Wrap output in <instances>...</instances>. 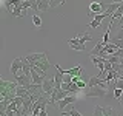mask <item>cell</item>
<instances>
[{
	"label": "cell",
	"mask_w": 123,
	"mask_h": 116,
	"mask_svg": "<svg viewBox=\"0 0 123 116\" xmlns=\"http://www.w3.org/2000/svg\"><path fill=\"white\" fill-rule=\"evenodd\" d=\"M92 36L89 33H82V34H77L74 39H69L68 42H72V44H80V45H85V42L91 40Z\"/></svg>",
	"instance_id": "8992f818"
},
{
	"label": "cell",
	"mask_w": 123,
	"mask_h": 116,
	"mask_svg": "<svg viewBox=\"0 0 123 116\" xmlns=\"http://www.w3.org/2000/svg\"><path fill=\"white\" fill-rule=\"evenodd\" d=\"M54 88H55V82H54V77H46L43 85H42V90H43V94H52Z\"/></svg>",
	"instance_id": "277c9868"
},
{
	"label": "cell",
	"mask_w": 123,
	"mask_h": 116,
	"mask_svg": "<svg viewBox=\"0 0 123 116\" xmlns=\"http://www.w3.org/2000/svg\"><path fill=\"white\" fill-rule=\"evenodd\" d=\"M68 115H69V116H83L82 113H79L75 108H71V110H68Z\"/></svg>",
	"instance_id": "d4e9b609"
},
{
	"label": "cell",
	"mask_w": 123,
	"mask_h": 116,
	"mask_svg": "<svg viewBox=\"0 0 123 116\" xmlns=\"http://www.w3.org/2000/svg\"><path fill=\"white\" fill-rule=\"evenodd\" d=\"M17 87H18L17 82H8L5 79H0V96H2V99H8L12 102L17 98V94H15Z\"/></svg>",
	"instance_id": "6da1fadb"
},
{
	"label": "cell",
	"mask_w": 123,
	"mask_h": 116,
	"mask_svg": "<svg viewBox=\"0 0 123 116\" xmlns=\"http://www.w3.org/2000/svg\"><path fill=\"white\" fill-rule=\"evenodd\" d=\"M38 116H48V113H46V108H43V110L40 111V115H38Z\"/></svg>",
	"instance_id": "83f0119b"
},
{
	"label": "cell",
	"mask_w": 123,
	"mask_h": 116,
	"mask_svg": "<svg viewBox=\"0 0 123 116\" xmlns=\"http://www.w3.org/2000/svg\"><path fill=\"white\" fill-rule=\"evenodd\" d=\"M18 70H23V57H15L11 64V74L18 76Z\"/></svg>",
	"instance_id": "5b68a950"
},
{
	"label": "cell",
	"mask_w": 123,
	"mask_h": 116,
	"mask_svg": "<svg viewBox=\"0 0 123 116\" xmlns=\"http://www.w3.org/2000/svg\"><path fill=\"white\" fill-rule=\"evenodd\" d=\"M32 68H36V70H40V71H43V73H46L49 68H51V64H49V60H48V57H43L42 60H38L36 65H34Z\"/></svg>",
	"instance_id": "30bf717a"
},
{
	"label": "cell",
	"mask_w": 123,
	"mask_h": 116,
	"mask_svg": "<svg viewBox=\"0 0 123 116\" xmlns=\"http://www.w3.org/2000/svg\"><path fill=\"white\" fill-rule=\"evenodd\" d=\"M68 91H69V93H72V94H77V93L80 91V88L77 87V84L72 82V84H69V85H68Z\"/></svg>",
	"instance_id": "ffe728a7"
},
{
	"label": "cell",
	"mask_w": 123,
	"mask_h": 116,
	"mask_svg": "<svg viewBox=\"0 0 123 116\" xmlns=\"http://www.w3.org/2000/svg\"><path fill=\"white\" fill-rule=\"evenodd\" d=\"M32 23H34L36 28H40V26H42V19H40V15H38V14H34L32 15Z\"/></svg>",
	"instance_id": "d6986e66"
},
{
	"label": "cell",
	"mask_w": 123,
	"mask_h": 116,
	"mask_svg": "<svg viewBox=\"0 0 123 116\" xmlns=\"http://www.w3.org/2000/svg\"><path fill=\"white\" fill-rule=\"evenodd\" d=\"M15 82H17L20 87H25L28 88L29 85H32V79L31 76H26V74H20V76H15Z\"/></svg>",
	"instance_id": "9c48e42d"
},
{
	"label": "cell",
	"mask_w": 123,
	"mask_h": 116,
	"mask_svg": "<svg viewBox=\"0 0 123 116\" xmlns=\"http://www.w3.org/2000/svg\"><path fill=\"white\" fill-rule=\"evenodd\" d=\"M75 101H77V96H75V94H69V96H66L65 99L59 101V102H57V107H59L60 110H63L66 105H69V104H74Z\"/></svg>",
	"instance_id": "8fae6325"
},
{
	"label": "cell",
	"mask_w": 123,
	"mask_h": 116,
	"mask_svg": "<svg viewBox=\"0 0 123 116\" xmlns=\"http://www.w3.org/2000/svg\"><path fill=\"white\" fill-rule=\"evenodd\" d=\"M63 84H72V76L71 74H65L63 76Z\"/></svg>",
	"instance_id": "cb8c5ba5"
},
{
	"label": "cell",
	"mask_w": 123,
	"mask_h": 116,
	"mask_svg": "<svg viewBox=\"0 0 123 116\" xmlns=\"http://www.w3.org/2000/svg\"><path fill=\"white\" fill-rule=\"evenodd\" d=\"M106 17H108L106 14H95V15H94V20L89 23V26H91V28H100L102 22L105 20Z\"/></svg>",
	"instance_id": "7c38bea8"
},
{
	"label": "cell",
	"mask_w": 123,
	"mask_h": 116,
	"mask_svg": "<svg viewBox=\"0 0 123 116\" xmlns=\"http://www.w3.org/2000/svg\"><path fill=\"white\" fill-rule=\"evenodd\" d=\"M112 39H117V40H123V26H120V29H118V33L115 34Z\"/></svg>",
	"instance_id": "603a6c76"
},
{
	"label": "cell",
	"mask_w": 123,
	"mask_h": 116,
	"mask_svg": "<svg viewBox=\"0 0 123 116\" xmlns=\"http://www.w3.org/2000/svg\"><path fill=\"white\" fill-rule=\"evenodd\" d=\"M92 116H105V113H103V107L95 105V107H94V113H92Z\"/></svg>",
	"instance_id": "44dd1931"
},
{
	"label": "cell",
	"mask_w": 123,
	"mask_h": 116,
	"mask_svg": "<svg viewBox=\"0 0 123 116\" xmlns=\"http://www.w3.org/2000/svg\"><path fill=\"white\" fill-rule=\"evenodd\" d=\"M45 56H46V53H32V54H28L25 59H26V62L31 64V67H34V65H36L38 60H42Z\"/></svg>",
	"instance_id": "52a82bcc"
},
{
	"label": "cell",
	"mask_w": 123,
	"mask_h": 116,
	"mask_svg": "<svg viewBox=\"0 0 123 116\" xmlns=\"http://www.w3.org/2000/svg\"><path fill=\"white\" fill-rule=\"evenodd\" d=\"M86 98H106L108 96V88L105 87H92L85 93Z\"/></svg>",
	"instance_id": "7a4b0ae2"
},
{
	"label": "cell",
	"mask_w": 123,
	"mask_h": 116,
	"mask_svg": "<svg viewBox=\"0 0 123 116\" xmlns=\"http://www.w3.org/2000/svg\"><path fill=\"white\" fill-rule=\"evenodd\" d=\"M60 5H65V2H60V0H54V2H49V8H57Z\"/></svg>",
	"instance_id": "7402d4cb"
},
{
	"label": "cell",
	"mask_w": 123,
	"mask_h": 116,
	"mask_svg": "<svg viewBox=\"0 0 123 116\" xmlns=\"http://www.w3.org/2000/svg\"><path fill=\"white\" fill-rule=\"evenodd\" d=\"M12 17H22L26 15V11L23 9V3L20 0H12Z\"/></svg>",
	"instance_id": "3957f363"
},
{
	"label": "cell",
	"mask_w": 123,
	"mask_h": 116,
	"mask_svg": "<svg viewBox=\"0 0 123 116\" xmlns=\"http://www.w3.org/2000/svg\"><path fill=\"white\" fill-rule=\"evenodd\" d=\"M92 87H105L108 88L106 82L103 79H100L98 76H91V79L88 80V88H92Z\"/></svg>",
	"instance_id": "ba28073f"
},
{
	"label": "cell",
	"mask_w": 123,
	"mask_h": 116,
	"mask_svg": "<svg viewBox=\"0 0 123 116\" xmlns=\"http://www.w3.org/2000/svg\"><path fill=\"white\" fill-rule=\"evenodd\" d=\"M122 93H123V90H118V88H115V91H114V98H115V99H120Z\"/></svg>",
	"instance_id": "484cf974"
},
{
	"label": "cell",
	"mask_w": 123,
	"mask_h": 116,
	"mask_svg": "<svg viewBox=\"0 0 123 116\" xmlns=\"http://www.w3.org/2000/svg\"><path fill=\"white\" fill-rule=\"evenodd\" d=\"M86 85H88V84H86V80H83V79H82V80H80L79 84H77V87H79L80 90H82V88H85V87H86Z\"/></svg>",
	"instance_id": "4316f807"
},
{
	"label": "cell",
	"mask_w": 123,
	"mask_h": 116,
	"mask_svg": "<svg viewBox=\"0 0 123 116\" xmlns=\"http://www.w3.org/2000/svg\"><path fill=\"white\" fill-rule=\"evenodd\" d=\"M69 46H71L74 51H86V48H85V45H80V44H72V42H68Z\"/></svg>",
	"instance_id": "ac0fdd59"
},
{
	"label": "cell",
	"mask_w": 123,
	"mask_h": 116,
	"mask_svg": "<svg viewBox=\"0 0 123 116\" xmlns=\"http://www.w3.org/2000/svg\"><path fill=\"white\" fill-rule=\"evenodd\" d=\"M89 15H95V14H103V9H102V5H100V2H92L89 5Z\"/></svg>",
	"instance_id": "5bb4252c"
},
{
	"label": "cell",
	"mask_w": 123,
	"mask_h": 116,
	"mask_svg": "<svg viewBox=\"0 0 123 116\" xmlns=\"http://www.w3.org/2000/svg\"><path fill=\"white\" fill-rule=\"evenodd\" d=\"M103 113L105 116H120L117 110H114L112 107H103Z\"/></svg>",
	"instance_id": "2e32d148"
},
{
	"label": "cell",
	"mask_w": 123,
	"mask_h": 116,
	"mask_svg": "<svg viewBox=\"0 0 123 116\" xmlns=\"http://www.w3.org/2000/svg\"><path fill=\"white\" fill-rule=\"evenodd\" d=\"M15 94H17V98H29L31 93L26 90L25 87H20V85H18L17 90H15Z\"/></svg>",
	"instance_id": "9a60e30c"
},
{
	"label": "cell",
	"mask_w": 123,
	"mask_h": 116,
	"mask_svg": "<svg viewBox=\"0 0 123 116\" xmlns=\"http://www.w3.org/2000/svg\"><path fill=\"white\" fill-rule=\"evenodd\" d=\"M46 9H49V2L48 0H40L38 2V13L40 11H46Z\"/></svg>",
	"instance_id": "e0dca14e"
},
{
	"label": "cell",
	"mask_w": 123,
	"mask_h": 116,
	"mask_svg": "<svg viewBox=\"0 0 123 116\" xmlns=\"http://www.w3.org/2000/svg\"><path fill=\"white\" fill-rule=\"evenodd\" d=\"M31 79H32V84L34 85H43V82H45V77L40 76L34 68L31 70Z\"/></svg>",
	"instance_id": "4fadbf2b"
}]
</instances>
